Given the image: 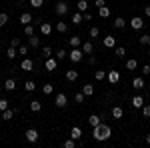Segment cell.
<instances>
[{"label": "cell", "instance_id": "cell-50", "mask_svg": "<svg viewBox=\"0 0 150 148\" xmlns=\"http://www.w3.org/2000/svg\"><path fill=\"white\" fill-rule=\"evenodd\" d=\"M82 16H84V22H90V20L94 18V16H92V12H88V10H86V12H82Z\"/></svg>", "mask_w": 150, "mask_h": 148}, {"label": "cell", "instance_id": "cell-5", "mask_svg": "<svg viewBox=\"0 0 150 148\" xmlns=\"http://www.w3.org/2000/svg\"><path fill=\"white\" fill-rule=\"evenodd\" d=\"M24 138H26L28 142L36 144V142H38V130H36V128H28V130L24 132Z\"/></svg>", "mask_w": 150, "mask_h": 148}, {"label": "cell", "instance_id": "cell-44", "mask_svg": "<svg viewBox=\"0 0 150 148\" xmlns=\"http://www.w3.org/2000/svg\"><path fill=\"white\" fill-rule=\"evenodd\" d=\"M24 34H26V36L36 34V32H34V26H32V24H26V26H24Z\"/></svg>", "mask_w": 150, "mask_h": 148}, {"label": "cell", "instance_id": "cell-26", "mask_svg": "<svg viewBox=\"0 0 150 148\" xmlns=\"http://www.w3.org/2000/svg\"><path fill=\"white\" fill-rule=\"evenodd\" d=\"M98 16L100 18H110V8L108 6H100L98 8Z\"/></svg>", "mask_w": 150, "mask_h": 148}, {"label": "cell", "instance_id": "cell-51", "mask_svg": "<svg viewBox=\"0 0 150 148\" xmlns=\"http://www.w3.org/2000/svg\"><path fill=\"white\" fill-rule=\"evenodd\" d=\"M20 44H22V42H20V38H12V40H10V46H14V48H18Z\"/></svg>", "mask_w": 150, "mask_h": 148}, {"label": "cell", "instance_id": "cell-49", "mask_svg": "<svg viewBox=\"0 0 150 148\" xmlns=\"http://www.w3.org/2000/svg\"><path fill=\"white\" fill-rule=\"evenodd\" d=\"M140 72H142V76H150V64H144L140 68Z\"/></svg>", "mask_w": 150, "mask_h": 148}, {"label": "cell", "instance_id": "cell-27", "mask_svg": "<svg viewBox=\"0 0 150 148\" xmlns=\"http://www.w3.org/2000/svg\"><path fill=\"white\" fill-rule=\"evenodd\" d=\"M30 110L32 112H40L42 110V102L40 100H30Z\"/></svg>", "mask_w": 150, "mask_h": 148}, {"label": "cell", "instance_id": "cell-48", "mask_svg": "<svg viewBox=\"0 0 150 148\" xmlns=\"http://www.w3.org/2000/svg\"><path fill=\"white\" fill-rule=\"evenodd\" d=\"M42 56H44V58L52 56V48H50V46H44V48H42Z\"/></svg>", "mask_w": 150, "mask_h": 148}, {"label": "cell", "instance_id": "cell-55", "mask_svg": "<svg viewBox=\"0 0 150 148\" xmlns=\"http://www.w3.org/2000/svg\"><path fill=\"white\" fill-rule=\"evenodd\" d=\"M144 140H146V142H148V144H150V132H148V134H146V136H144Z\"/></svg>", "mask_w": 150, "mask_h": 148}, {"label": "cell", "instance_id": "cell-33", "mask_svg": "<svg viewBox=\"0 0 150 148\" xmlns=\"http://www.w3.org/2000/svg\"><path fill=\"white\" fill-rule=\"evenodd\" d=\"M56 30L60 34H66V32H68V24L66 22H56Z\"/></svg>", "mask_w": 150, "mask_h": 148}, {"label": "cell", "instance_id": "cell-17", "mask_svg": "<svg viewBox=\"0 0 150 148\" xmlns=\"http://www.w3.org/2000/svg\"><path fill=\"white\" fill-rule=\"evenodd\" d=\"M50 32H52V24L50 22H42L40 24V34L42 36H48Z\"/></svg>", "mask_w": 150, "mask_h": 148}, {"label": "cell", "instance_id": "cell-18", "mask_svg": "<svg viewBox=\"0 0 150 148\" xmlns=\"http://www.w3.org/2000/svg\"><path fill=\"white\" fill-rule=\"evenodd\" d=\"M82 22H84V16H82V12H74V14H72V24H74V26H80Z\"/></svg>", "mask_w": 150, "mask_h": 148}, {"label": "cell", "instance_id": "cell-7", "mask_svg": "<svg viewBox=\"0 0 150 148\" xmlns=\"http://www.w3.org/2000/svg\"><path fill=\"white\" fill-rule=\"evenodd\" d=\"M106 78H108V82L114 86V84H118V82H120V72H118V70H108Z\"/></svg>", "mask_w": 150, "mask_h": 148}, {"label": "cell", "instance_id": "cell-2", "mask_svg": "<svg viewBox=\"0 0 150 148\" xmlns=\"http://www.w3.org/2000/svg\"><path fill=\"white\" fill-rule=\"evenodd\" d=\"M68 58H70V62H74V64L82 62V58H84V52H82V48H70Z\"/></svg>", "mask_w": 150, "mask_h": 148}, {"label": "cell", "instance_id": "cell-39", "mask_svg": "<svg viewBox=\"0 0 150 148\" xmlns=\"http://www.w3.org/2000/svg\"><path fill=\"white\" fill-rule=\"evenodd\" d=\"M114 54H116L118 58H124V56H126V48H124V46H116Z\"/></svg>", "mask_w": 150, "mask_h": 148}, {"label": "cell", "instance_id": "cell-12", "mask_svg": "<svg viewBox=\"0 0 150 148\" xmlns=\"http://www.w3.org/2000/svg\"><path fill=\"white\" fill-rule=\"evenodd\" d=\"M110 114H112V118H114V120H120V118L124 116V108H122V106H112Z\"/></svg>", "mask_w": 150, "mask_h": 148}, {"label": "cell", "instance_id": "cell-6", "mask_svg": "<svg viewBox=\"0 0 150 148\" xmlns=\"http://www.w3.org/2000/svg\"><path fill=\"white\" fill-rule=\"evenodd\" d=\"M128 24H130V28H132V30H140V28L144 26V20H142L140 16H132V18L128 20Z\"/></svg>", "mask_w": 150, "mask_h": 148}, {"label": "cell", "instance_id": "cell-40", "mask_svg": "<svg viewBox=\"0 0 150 148\" xmlns=\"http://www.w3.org/2000/svg\"><path fill=\"white\" fill-rule=\"evenodd\" d=\"M28 50H30V46H28V44H20V46H18V54H20V56H26Z\"/></svg>", "mask_w": 150, "mask_h": 148}, {"label": "cell", "instance_id": "cell-1", "mask_svg": "<svg viewBox=\"0 0 150 148\" xmlns=\"http://www.w3.org/2000/svg\"><path fill=\"white\" fill-rule=\"evenodd\" d=\"M110 136H112V128H110L108 124H104V122H100L98 126L92 128V138L98 140V142H106Z\"/></svg>", "mask_w": 150, "mask_h": 148}, {"label": "cell", "instance_id": "cell-23", "mask_svg": "<svg viewBox=\"0 0 150 148\" xmlns=\"http://www.w3.org/2000/svg\"><path fill=\"white\" fill-rule=\"evenodd\" d=\"M132 106H134V108H142V106H144V98H142L140 94H136V96L132 98Z\"/></svg>", "mask_w": 150, "mask_h": 148}, {"label": "cell", "instance_id": "cell-25", "mask_svg": "<svg viewBox=\"0 0 150 148\" xmlns=\"http://www.w3.org/2000/svg\"><path fill=\"white\" fill-rule=\"evenodd\" d=\"M16 54H18V48H14V46H8V48H6V56H8V60H14Z\"/></svg>", "mask_w": 150, "mask_h": 148}, {"label": "cell", "instance_id": "cell-35", "mask_svg": "<svg viewBox=\"0 0 150 148\" xmlns=\"http://www.w3.org/2000/svg\"><path fill=\"white\" fill-rule=\"evenodd\" d=\"M106 74H108L106 70H96V72H94V78L98 80V82H102V80L106 78Z\"/></svg>", "mask_w": 150, "mask_h": 148}, {"label": "cell", "instance_id": "cell-19", "mask_svg": "<svg viewBox=\"0 0 150 148\" xmlns=\"http://www.w3.org/2000/svg\"><path fill=\"white\" fill-rule=\"evenodd\" d=\"M126 20H124V18H122V16H118V18H116L114 22H112V26H114L116 30H122V28H124V26H126Z\"/></svg>", "mask_w": 150, "mask_h": 148}, {"label": "cell", "instance_id": "cell-38", "mask_svg": "<svg viewBox=\"0 0 150 148\" xmlns=\"http://www.w3.org/2000/svg\"><path fill=\"white\" fill-rule=\"evenodd\" d=\"M88 36H90V38H98V36H100V28H98V26H92V28L88 30Z\"/></svg>", "mask_w": 150, "mask_h": 148}, {"label": "cell", "instance_id": "cell-24", "mask_svg": "<svg viewBox=\"0 0 150 148\" xmlns=\"http://www.w3.org/2000/svg\"><path fill=\"white\" fill-rule=\"evenodd\" d=\"M14 108H6V110H2V120H6V122H8V120H12V116H14Z\"/></svg>", "mask_w": 150, "mask_h": 148}, {"label": "cell", "instance_id": "cell-43", "mask_svg": "<svg viewBox=\"0 0 150 148\" xmlns=\"http://www.w3.org/2000/svg\"><path fill=\"white\" fill-rule=\"evenodd\" d=\"M138 42H140L142 46H148V44H150V34H142V36L138 38Z\"/></svg>", "mask_w": 150, "mask_h": 148}, {"label": "cell", "instance_id": "cell-34", "mask_svg": "<svg viewBox=\"0 0 150 148\" xmlns=\"http://www.w3.org/2000/svg\"><path fill=\"white\" fill-rule=\"evenodd\" d=\"M42 92H44V94H52V92H54V84H50V82H46V84H42Z\"/></svg>", "mask_w": 150, "mask_h": 148}, {"label": "cell", "instance_id": "cell-3", "mask_svg": "<svg viewBox=\"0 0 150 148\" xmlns=\"http://www.w3.org/2000/svg\"><path fill=\"white\" fill-rule=\"evenodd\" d=\"M54 12H56L58 16H64V14H68V12H70L68 2H64V0H58L56 6H54Z\"/></svg>", "mask_w": 150, "mask_h": 148}, {"label": "cell", "instance_id": "cell-16", "mask_svg": "<svg viewBox=\"0 0 150 148\" xmlns=\"http://www.w3.org/2000/svg\"><path fill=\"white\" fill-rule=\"evenodd\" d=\"M64 76H66V80H68V82H76L80 74H78V70H66V74H64Z\"/></svg>", "mask_w": 150, "mask_h": 148}, {"label": "cell", "instance_id": "cell-32", "mask_svg": "<svg viewBox=\"0 0 150 148\" xmlns=\"http://www.w3.org/2000/svg\"><path fill=\"white\" fill-rule=\"evenodd\" d=\"M4 88H6L8 92H12L14 88H16V80H14V78H6V84H4Z\"/></svg>", "mask_w": 150, "mask_h": 148}, {"label": "cell", "instance_id": "cell-46", "mask_svg": "<svg viewBox=\"0 0 150 148\" xmlns=\"http://www.w3.org/2000/svg\"><path fill=\"white\" fill-rule=\"evenodd\" d=\"M30 6L32 8H42L44 6V0H30Z\"/></svg>", "mask_w": 150, "mask_h": 148}, {"label": "cell", "instance_id": "cell-54", "mask_svg": "<svg viewBox=\"0 0 150 148\" xmlns=\"http://www.w3.org/2000/svg\"><path fill=\"white\" fill-rule=\"evenodd\" d=\"M144 14H146V16L150 18V4H148V6H144Z\"/></svg>", "mask_w": 150, "mask_h": 148}, {"label": "cell", "instance_id": "cell-41", "mask_svg": "<svg viewBox=\"0 0 150 148\" xmlns=\"http://www.w3.org/2000/svg\"><path fill=\"white\" fill-rule=\"evenodd\" d=\"M56 58L58 60H66V58H68V52H66L64 48H60V50H56Z\"/></svg>", "mask_w": 150, "mask_h": 148}, {"label": "cell", "instance_id": "cell-30", "mask_svg": "<svg viewBox=\"0 0 150 148\" xmlns=\"http://www.w3.org/2000/svg\"><path fill=\"white\" fill-rule=\"evenodd\" d=\"M126 68H128V70H138V60H136V58H130V60H126Z\"/></svg>", "mask_w": 150, "mask_h": 148}, {"label": "cell", "instance_id": "cell-37", "mask_svg": "<svg viewBox=\"0 0 150 148\" xmlns=\"http://www.w3.org/2000/svg\"><path fill=\"white\" fill-rule=\"evenodd\" d=\"M76 146H78V140H74V138L64 140V148H76Z\"/></svg>", "mask_w": 150, "mask_h": 148}, {"label": "cell", "instance_id": "cell-13", "mask_svg": "<svg viewBox=\"0 0 150 148\" xmlns=\"http://www.w3.org/2000/svg\"><path fill=\"white\" fill-rule=\"evenodd\" d=\"M132 88H134V90H142V88H144V78H142V76H134V78H132Z\"/></svg>", "mask_w": 150, "mask_h": 148}, {"label": "cell", "instance_id": "cell-47", "mask_svg": "<svg viewBox=\"0 0 150 148\" xmlns=\"http://www.w3.org/2000/svg\"><path fill=\"white\" fill-rule=\"evenodd\" d=\"M140 110H142V116H146V118H150V104H146V102H144V106H142Z\"/></svg>", "mask_w": 150, "mask_h": 148}, {"label": "cell", "instance_id": "cell-42", "mask_svg": "<svg viewBox=\"0 0 150 148\" xmlns=\"http://www.w3.org/2000/svg\"><path fill=\"white\" fill-rule=\"evenodd\" d=\"M8 20H10V18H8V14H6V12H0V28H2V26H6Z\"/></svg>", "mask_w": 150, "mask_h": 148}, {"label": "cell", "instance_id": "cell-10", "mask_svg": "<svg viewBox=\"0 0 150 148\" xmlns=\"http://www.w3.org/2000/svg\"><path fill=\"white\" fill-rule=\"evenodd\" d=\"M102 44H104V48H116V38L112 34L104 36V38H102Z\"/></svg>", "mask_w": 150, "mask_h": 148}, {"label": "cell", "instance_id": "cell-52", "mask_svg": "<svg viewBox=\"0 0 150 148\" xmlns=\"http://www.w3.org/2000/svg\"><path fill=\"white\" fill-rule=\"evenodd\" d=\"M94 6L100 8V6H106V2H104V0H94Z\"/></svg>", "mask_w": 150, "mask_h": 148}, {"label": "cell", "instance_id": "cell-36", "mask_svg": "<svg viewBox=\"0 0 150 148\" xmlns=\"http://www.w3.org/2000/svg\"><path fill=\"white\" fill-rule=\"evenodd\" d=\"M84 100H86V94H84V92H76V94H74V102L76 104H82Z\"/></svg>", "mask_w": 150, "mask_h": 148}, {"label": "cell", "instance_id": "cell-22", "mask_svg": "<svg viewBox=\"0 0 150 148\" xmlns=\"http://www.w3.org/2000/svg\"><path fill=\"white\" fill-rule=\"evenodd\" d=\"M76 8H78V12H86L90 8V4H88V0H78L76 2Z\"/></svg>", "mask_w": 150, "mask_h": 148}, {"label": "cell", "instance_id": "cell-20", "mask_svg": "<svg viewBox=\"0 0 150 148\" xmlns=\"http://www.w3.org/2000/svg\"><path fill=\"white\" fill-rule=\"evenodd\" d=\"M28 46H30V48H38V46H40V38L36 34L28 36Z\"/></svg>", "mask_w": 150, "mask_h": 148}, {"label": "cell", "instance_id": "cell-4", "mask_svg": "<svg viewBox=\"0 0 150 148\" xmlns=\"http://www.w3.org/2000/svg\"><path fill=\"white\" fill-rule=\"evenodd\" d=\"M54 106H56V108H66V106H68V96H66L64 92H58L56 98H54Z\"/></svg>", "mask_w": 150, "mask_h": 148}, {"label": "cell", "instance_id": "cell-53", "mask_svg": "<svg viewBox=\"0 0 150 148\" xmlns=\"http://www.w3.org/2000/svg\"><path fill=\"white\" fill-rule=\"evenodd\" d=\"M88 64H90V66H94V64H96V56H90V58H88Z\"/></svg>", "mask_w": 150, "mask_h": 148}, {"label": "cell", "instance_id": "cell-56", "mask_svg": "<svg viewBox=\"0 0 150 148\" xmlns=\"http://www.w3.org/2000/svg\"><path fill=\"white\" fill-rule=\"evenodd\" d=\"M0 78H2V72H0Z\"/></svg>", "mask_w": 150, "mask_h": 148}, {"label": "cell", "instance_id": "cell-15", "mask_svg": "<svg viewBox=\"0 0 150 148\" xmlns=\"http://www.w3.org/2000/svg\"><path fill=\"white\" fill-rule=\"evenodd\" d=\"M100 122H102V116H100V114H90V116H88V124L92 126V128L98 126Z\"/></svg>", "mask_w": 150, "mask_h": 148}, {"label": "cell", "instance_id": "cell-29", "mask_svg": "<svg viewBox=\"0 0 150 148\" xmlns=\"http://www.w3.org/2000/svg\"><path fill=\"white\" fill-rule=\"evenodd\" d=\"M80 136H82V130L78 128V126H74V128L70 130V138H74V140H80Z\"/></svg>", "mask_w": 150, "mask_h": 148}, {"label": "cell", "instance_id": "cell-9", "mask_svg": "<svg viewBox=\"0 0 150 148\" xmlns=\"http://www.w3.org/2000/svg\"><path fill=\"white\" fill-rule=\"evenodd\" d=\"M56 66H58V58H46V62H44V68L48 70V72H54L56 70Z\"/></svg>", "mask_w": 150, "mask_h": 148}, {"label": "cell", "instance_id": "cell-45", "mask_svg": "<svg viewBox=\"0 0 150 148\" xmlns=\"http://www.w3.org/2000/svg\"><path fill=\"white\" fill-rule=\"evenodd\" d=\"M6 108H10V100L0 98V112H2V110H6Z\"/></svg>", "mask_w": 150, "mask_h": 148}, {"label": "cell", "instance_id": "cell-57", "mask_svg": "<svg viewBox=\"0 0 150 148\" xmlns=\"http://www.w3.org/2000/svg\"><path fill=\"white\" fill-rule=\"evenodd\" d=\"M0 48H2V42H0Z\"/></svg>", "mask_w": 150, "mask_h": 148}, {"label": "cell", "instance_id": "cell-14", "mask_svg": "<svg viewBox=\"0 0 150 148\" xmlns=\"http://www.w3.org/2000/svg\"><path fill=\"white\" fill-rule=\"evenodd\" d=\"M80 48H82V52H84V54H92V52H94V44L90 42V40H84Z\"/></svg>", "mask_w": 150, "mask_h": 148}, {"label": "cell", "instance_id": "cell-28", "mask_svg": "<svg viewBox=\"0 0 150 148\" xmlns=\"http://www.w3.org/2000/svg\"><path fill=\"white\" fill-rule=\"evenodd\" d=\"M24 90L26 92H34L36 90V82L34 80H26V82H24Z\"/></svg>", "mask_w": 150, "mask_h": 148}, {"label": "cell", "instance_id": "cell-31", "mask_svg": "<svg viewBox=\"0 0 150 148\" xmlns=\"http://www.w3.org/2000/svg\"><path fill=\"white\" fill-rule=\"evenodd\" d=\"M82 92L86 94V98H88V96H94V86L92 84H84V86H82Z\"/></svg>", "mask_w": 150, "mask_h": 148}, {"label": "cell", "instance_id": "cell-8", "mask_svg": "<svg viewBox=\"0 0 150 148\" xmlns=\"http://www.w3.org/2000/svg\"><path fill=\"white\" fill-rule=\"evenodd\" d=\"M20 70H22V72H30V70H34V60H30V58H22V62H20Z\"/></svg>", "mask_w": 150, "mask_h": 148}, {"label": "cell", "instance_id": "cell-21", "mask_svg": "<svg viewBox=\"0 0 150 148\" xmlns=\"http://www.w3.org/2000/svg\"><path fill=\"white\" fill-rule=\"evenodd\" d=\"M80 46H82L80 36H70V48H80Z\"/></svg>", "mask_w": 150, "mask_h": 148}, {"label": "cell", "instance_id": "cell-11", "mask_svg": "<svg viewBox=\"0 0 150 148\" xmlns=\"http://www.w3.org/2000/svg\"><path fill=\"white\" fill-rule=\"evenodd\" d=\"M18 20H20V24H22V26H26V24H32V20H34V18H32V14H30V12H22V14L18 16Z\"/></svg>", "mask_w": 150, "mask_h": 148}]
</instances>
